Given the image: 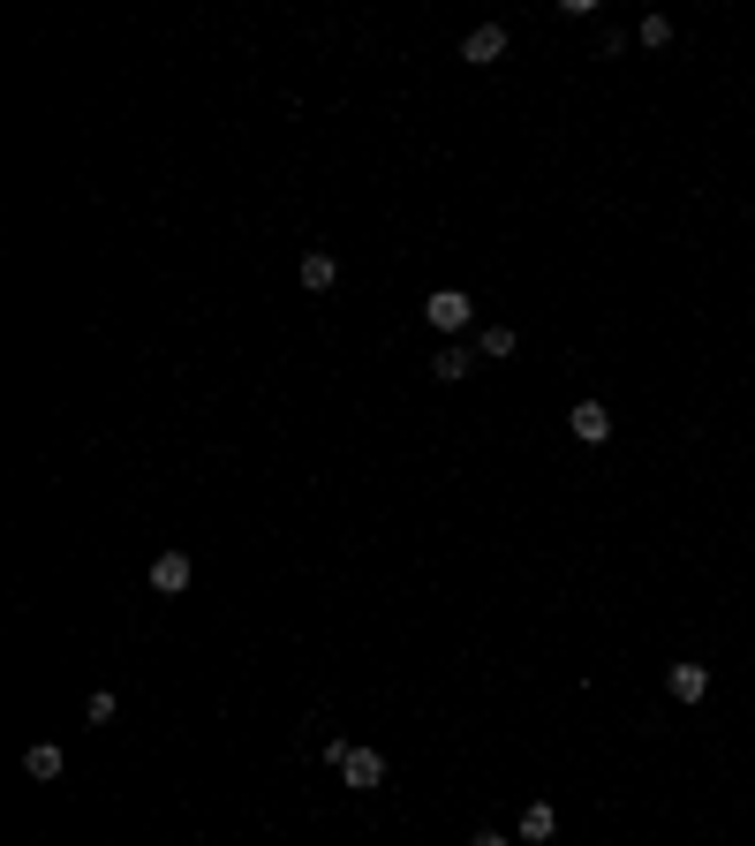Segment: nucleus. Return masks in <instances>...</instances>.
<instances>
[{"mask_svg":"<svg viewBox=\"0 0 755 846\" xmlns=\"http://www.w3.org/2000/svg\"><path fill=\"white\" fill-rule=\"evenodd\" d=\"M325 756H332V771H340L355 794H378V786H386V756H378V748H363V741H332Z\"/></svg>","mask_w":755,"mask_h":846,"instance_id":"nucleus-1","label":"nucleus"},{"mask_svg":"<svg viewBox=\"0 0 755 846\" xmlns=\"http://www.w3.org/2000/svg\"><path fill=\"white\" fill-rule=\"evenodd\" d=\"M424 318H431L439 333H468V318H476V303H468L461 288H439V295L424 303Z\"/></svg>","mask_w":755,"mask_h":846,"instance_id":"nucleus-2","label":"nucleus"},{"mask_svg":"<svg viewBox=\"0 0 755 846\" xmlns=\"http://www.w3.org/2000/svg\"><path fill=\"white\" fill-rule=\"evenodd\" d=\"M499 53H506V23H476V30L461 38V61H468V68H491Z\"/></svg>","mask_w":755,"mask_h":846,"instance_id":"nucleus-3","label":"nucleus"},{"mask_svg":"<svg viewBox=\"0 0 755 846\" xmlns=\"http://www.w3.org/2000/svg\"><path fill=\"white\" fill-rule=\"evenodd\" d=\"M189 574H197V567H189V552H174V544L151 559V590H159V597H181V590H189Z\"/></svg>","mask_w":755,"mask_h":846,"instance_id":"nucleus-4","label":"nucleus"},{"mask_svg":"<svg viewBox=\"0 0 755 846\" xmlns=\"http://www.w3.org/2000/svg\"><path fill=\"white\" fill-rule=\"evenodd\" d=\"M567 431H575L582 446H604V439H612V416H604V401H575V408H567Z\"/></svg>","mask_w":755,"mask_h":846,"instance_id":"nucleus-5","label":"nucleus"},{"mask_svg":"<svg viewBox=\"0 0 755 846\" xmlns=\"http://www.w3.org/2000/svg\"><path fill=\"white\" fill-rule=\"evenodd\" d=\"M665 687H672L680 703H703V695H710V666H695V658H680V666L665 673Z\"/></svg>","mask_w":755,"mask_h":846,"instance_id":"nucleus-6","label":"nucleus"},{"mask_svg":"<svg viewBox=\"0 0 755 846\" xmlns=\"http://www.w3.org/2000/svg\"><path fill=\"white\" fill-rule=\"evenodd\" d=\"M468 370H476V355H468V348H461V340H446V348H439V355H431V378H446V386H461V378H468Z\"/></svg>","mask_w":755,"mask_h":846,"instance_id":"nucleus-7","label":"nucleus"},{"mask_svg":"<svg viewBox=\"0 0 755 846\" xmlns=\"http://www.w3.org/2000/svg\"><path fill=\"white\" fill-rule=\"evenodd\" d=\"M23 771H30V779H61V771H68V756H61L53 741H30V748H23Z\"/></svg>","mask_w":755,"mask_h":846,"instance_id":"nucleus-8","label":"nucleus"},{"mask_svg":"<svg viewBox=\"0 0 755 846\" xmlns=\"http://www.w3.org/2000/svg\"><path fill=\"white\" fill-rule=\"evenodd\" d=\"M552 832H559V809H552V801H529V809H521V839L544 846Z\"/></svg>","mask_w":755,"mask_h":846,"instance_id":"nucleus-9","label":"nucleus"},{"mask_svg":"<svg viewBox=\"0 0 755 846\" xmlns=\"http://www.w3.org/2000/svg\"><path fill=\"white\" fill-rule=\"evenodd\" d=\"M332 280H340V265H332V250H310V257H302V288H310V295H325Z\"/></svg>","mask_w":755,"mask_h":846,"instance_id":"nucleus-10","label":"nucleus"},{"mask_svg":"<svg viewBox=\"0 0 755 846\" xmlns=\"http://www.w3.org/2000/svg\"><path fill=\"white\" fill-rule=\"evenodd\" d=\"M476 355H491V363L514 355V326H483V333H476Z\"/></svg>","mask_w":755,"mask_h":846,"instance_id":"nucleus-11","label":"nucleus"},{"mask_svg":"<svg viewBox=\"0 0 755 846\" xmlns=\"http://www.w3.org/2000/svg\"><path fill=\"white\" fill-rule=\"evenodd\" d=\"M634 38H642L650 53H657V46H672V15H642V23H634Z\"/></svg>","mask_w":755,"mask_h":846,"instance_id":"nucleus-12","label":"nucleus"},{"mask_svg":"<svg viewBox=\"0 0 755 846\" xmlns=\"http://www.w3.org/2000/svg\"><path fill=\"white\" fill-rule=\"evenodd\" d=\"M114 710H122V703H114V687H99V695L84 703V718H91V725H114Z\"/></svg>","mask_w":755,"mask_h":846,"instance_id":"nucleus-13","label":"nucleus"},{"mask_svg":"<svg viewBox=\"0 0 755 846\" xmlns=\"http://www.w3.org/2000/svg\"><path fill=\"white\" fill-rule=\"evenodd\" d=\"M468 846H514V839H499V832H476V839H468Z\"/></svg>","mask_w":755,"mask_h":846,"instance_id":"nucleus-14","label":"nucleus"}]
</instances>
